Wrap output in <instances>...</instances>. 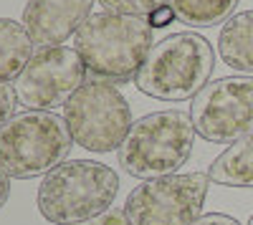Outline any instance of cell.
<instances>
[{
  "label": "cell",
  "mask_w": 253,
  "mask_h": 225,
  "mask_svg": "<svg viewBox=\"0 0 253 225\" xmlns=\"http://www.w3.org/2000/svg\"><path fill=\"white\" fill-rule=\"evenodd\" d=\"M96 225H129L126 223V215H124V210H109V213H104L99 220H96Z\"/></svg>",
  "instance_id": "18"
},
{
  "label": "cell",
  "mask_w": 253,
  "mask_h": 225,
  "mask_svg": "<svg viewBox=\"0 0 253 225\" xmlns=\"http://www.w3.org/2000/svg\"><path fill=\"white\" fill-rule=\"evenodd\" d=\"M74 137L53 112H20L0 127V170L13 180L48 175L63 165Z\"/></svg>",
  "instance_id": "5"
},
{
  "label": "cell",
  "mask_w": 253,
  "mask_h": 225,
  "mask_svg": "<svg viewBox=\"0 0 253 225\" xmlns=\"http://www.w3.org/2000/svg\"><path fill=\"white\" fill-rule=\"evenodd\" d=\"M190 119L205 142L233 145L253 132V76L215 78L193 99Z\"/></svg>",
  "instance_id": "8"
},
{
  "label": "cell",
  "mask_w": 253,
  "mask_h": 225,
  "mask_svg": "<svg viewBox=\"0 0 253 225\" xmlns=\"http://www.w3.org/2000/svg\"><path fill=\"white\" fill-rule=\"evenodd\" d=\"M33 40L23 23L0 18V84H10L33 58Z\"/></svg>",
  "instance_id": "13"
},
{
  "label": "cell",
  "mask_w": 253,
  "mask_h": 225,
  "mask_svg": "<svg viewBox=\"0 0 253 225\" xmlns=\"http://www.w3.org/2000/svg\"><path fill=\"white\" fill-rule=\"evenodd\" d=\"M195 134L190 114L180 109L144 114L132 124L124 145L119 147V165L144 182L177 175L193 154Z\"/></svg>",
  "instance_id": "4"
},
{
  "label": "cell",
  "mask_w": 253,
  "mask_h": 225,
  "mask_svg": "<svg viewBox=\"0 0 253 225\" xmlns=\"http://www.w3.org/2000/svg\"><path fill=\"white\" fill-rule=\"evenodd\" d=\"M213 69L215 51L210 40L195 31H180L152 46L134 86L157 101H187L210 84Z\"/></svg>",
  "instance_id": "3"
},
{
  "label": "cell",
  "mask_w": 253,
  "mask_h": 225,
  "mask_svg": "<svg viewBox=\"0 0 253 225\" xmlns=\"http://www.w3.org/2000/svg\"><path fill=\"white\" fill-rule=\"evenodd\" d=\"M86 66L76 48L53 46L38 48L28 66L15 78V94L23 107L36 112H53L86 84Z\"/></svg>",
  "instance_id": "9"
},
{
  "label": "cell",
  "mask_w": 253,
  "mask_h": 225,
  "mask_svg": "<svg viewBox=\"0 0 253 225\" xmlns=\"http://www.w3.org/2000/svg\"><path fill=\"white\" fill-rule=\"evenodd\" d=\"M208 172H177L147 180L124 200L129 225H193L203 215L208 197Z\"/></svg>",
  "instance_id": "7"
},
{
  "label": "cell",
  "mask_w": 253,
  "mask_h": 225,
  "mask_svg": "<svg viewBox=\"0 0 253 225\" xmlns=\"http://www.w3.org/2000/svg\"><path fill=\"white\" fill-rule=\"evenodd\" d=\"M241 0H167L172 15L185 26L193 28H210L220 26L228 18H233L236 5Z\"/></svg>",
  "instance_id": "14"
},
{
  "label": "cell",
  "mask_w": 253,
  "mask_h": 225,
  "mask_svg": "<svg viewBox=\"0 0 253 225\" xmlns=\"http://www.w3.org/2000/svg\"><path fill=\"white\" fill-rule=\"evenodd\" d=\"M170 18H175V15H172L170 5H167V8H162L160 13H155V15L150 18V23H152V28H162V26H165V23H167V20H170Z\"/></svg>",
  "instance_id": "20"
},
{
  "label": "cell",
  "mask_w": 253,
  "mask_h": 225,
  "mask_svg": "<svg viewBox=\"0 0 253 225\" xmlns=\"http://www.w3.org/2000/svg\"><path fill=\"white\" fill-rule=\"evenodd\" d=\"M96 3L117 15H134V18H152L162 8H167V0H96Z\"/></svg>",
  "instance_id": "15"
},
{
  "label": "cell",
  "mask_w": 253,
  "mask_h": 225,
  "mask_svg": "<svg viewBox=\"0 0 253 225\" xmlns=\"http://www.w3.org/2000/svg\"><path fill=\"white\" fill-rule=\"evenodd\" d=\"M119 195V175L94 159H66L43 175L38 185V210L53 225H81L109 213Z\"/></svg>",
  "instance_id": "2"
},
{
  "label": "cell",
  "mask_w": 253,
  "mask_h": 225,
  "mask_svg": "<svg viewBox=\"0 0 253 225\" xmlns=\"http://www.w3.org/2000/svg\"><path fill=\"white\" fill-rule=\"evenodd\" d=\"M8 197H10V177H8L3 170H0V210L5 208Z\"/></svg>",
  "instance_id": "19"
},
{
  "label": "cell",
  "mask_w": 253,
  "mask_h": 225,
  "mask_svg": "<svg viewBox=\"0 0 253 225\" xmlns=\"http://www.w3.org/2000/svg\"><path fill=\"white\" fill-rule=\"evenodd\" d=\"M96 0H28L23 20L33 46L53 48L79 33V28L94 15Z\"/></svg>",
  "instance_id": "10"
},
{
  "label": "cell",
  "mask_w": 253,
  "mask_h": 225,
  "mask_svg": "<svg viewBox=\"0 0 253 225\" xmlns=\"http://www.w3.org/2000/svg\"><path fill=\"white\" fill-rule=\"evenodd\" d=\"M208 175L215 185L253 190V132L233 142L223 154H218Z\"/></svg>",
  "instance_id": "12"
},
{
  "label": "cell",
  "mask_w": 253,
  "mask_h": 225,
  "mask_svg": "<svg viewBox=\"0 0 253 225\" xmlns=\"http://www.w3.org/2000/svg\"><path fill=\"white\" fill-rule=\"evenodd\" d=\"M193 225H241V223L233 215H225V213H205Z\"/></svg>",
  "instance_id": "17"
},
{
  "label": "cell",
  "mask_w": 253,
  "mask_h": 225,
  "mask_svg": "<svg viewBox=\"0 0 253 225\" xmlns=\"http://www.w3.org/2000/svg\"><path fill=\"white\" fill-rule=\"evenodd\" d=\"M248 225H253V215H251V220H248Z\"/></svg>",
  "instance_id": "21"
},
{
  "label": "cell",
  "mask_w": 253,
  "mask_h": 225,
  "mask_svg": "<svg viewBox=\"0 0 253 225\" xmlns=\"http://www.w3.org/2000/svg\"><path fill=\"white\" fill-rule=\"evenodd\" d=\"M152 23L147 18L94 13L74 36V48L94 81H132L152 51Z\"/></svg>",
  "instance_id": "1"
},
{
  "label": "cell",
  "mask_w": 253,
  "mask_h": 225,
  "mask_svg": "<svg viewBox=\"0 0 253 225\" xmlns=\"http://www.w3.org/2000/svg\"><path fill=\"white\" fill-rule=\"evenodd\" d=\"M223 64L241 76H253V8L228 18L218 36Z\"/></svg>",
  "instance_id": "11"
},
{
  "label": "cell",
  "mask_w": 253,
  "mask_h": 225,
  "mask_svg": "<svg viewBox=\"0 0 253 225\" xmlns=\"http://www.w3.org/2000/svg\"><path fill=\"white\" fill-rule=\"evenodd\" d=\"M15 107H18V94L15 86L10 84H0V127L10 121L15 116Z\"/></svg>",
  "instance_id": "16"
},
{
  "label": "cell",
  "mask_w": 253,
  "mask_h": 225,
  "mask_svg": "<svg viewBox=\"0 0 253 225\" xmlns=\"http://www.w3.org/2000/svg\"><path fill=\"white\" fill-rule=\"evenodd\" d=\"M63 121L81 150L96 154L119 152L132 129V107L107 81H86L63 107Z\"/></svg>",
  "instance_id": "6"
}]
</instances>
